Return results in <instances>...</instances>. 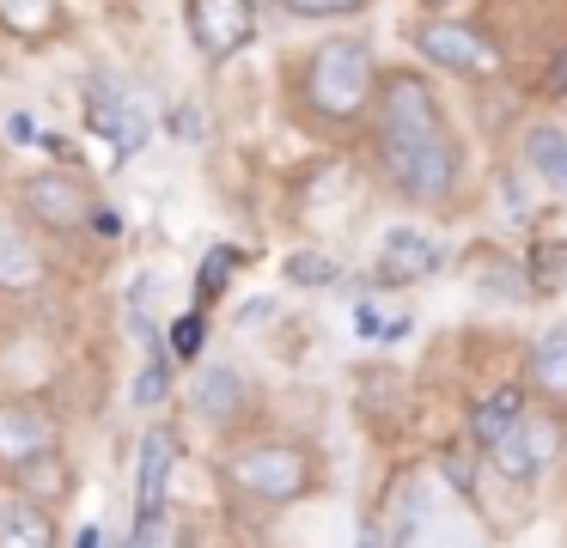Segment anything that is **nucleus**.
Segmentation results:
<instances>
[{"instance_id":"6ab92c4d","label":"nucleus","mask_w":567,"mask_h":548,"mask_svg":"<svg viewBox=\"0 0 567 548\" xmlns=\"http://www.w3.org/2000/svg\"><path fill=\"white\" fill-rule=\"evenodd\" d=\"M7 482L25 487V494H38V499H50V506H62V499L74 494V469H68L62 451H43V457H31L25 469H13Z\"/></svg>"},{"instance_id":"9d476101","label":"nucleus","mask_w":567,"mask_h":548,"mask_svg":"<svg viewBox=\"0 0 567 548\" xmlns=\"http://www.w3.org/2000/svg\"><path fill=\"white\" fill-rule=\"evenodd\" d=\"M43 451H62V414L43 396H7L0 402V475L25 469Z\"/></svg>"},{"instance_id":"2f4dec72","label":"nucleus","mask_w":567,"mask_h":548,"mask_svg":"<svg viewBox=\"0 0 567 548\" xmlns=\"http://www.w3.org/2000/svg\"><path fill=\"white\" fill-rule=\"evenodd\" d=\"M549 92H567V49L549 61Z\"/></svg>"},{"instance_id":"b1692460","label":"nucleus","mask_w":567,"mask_h":548,"mask_svg":"<svg viewBox=\"0 0 567 548\" xmlns=\"http://www.w3.org/2000/svg\"><path fill=\"white\" fill-rule=\"evenodd\" d=\"M293 19H360L372 0H281Z\"/></svg>"},{"instance_id":"5701e85b","label":"nucleus","mask_w":567,"mask_h":548,"mask_svg":"<svg viewBox=\"0 0 567 548\" xmlns=\"http://www.w3.org/2000/svg\"><path fill=\"white\" fill-rule=\"evenodd\" d=\"M336 256L330 250H293L287 256V287H336Z\"/></svg>"},{"instance_id":"dca6fc26","label":"nucleus","mask_w":567,"mask_h":548,"mask_svg":"<svg viewBox=\"0 0 567 548\" xmlns=\"http://www.w3.org/2000/svg\"><path fill=\"white\" fill-rule=\"evenodd\" d=\"M525 384H530V396L567 409V317H561V323H549L537 341H530V353H525Z\"/></svg>"},{"instance_id":"f03ea898","label":"nucleus","mask_w":567,"mask_h":548,"mask_svg":"<svg viewBox=\"0 0 567 548\" xmlns=\"http://www.w3.org/2000/svg\"><path fill=\"white\" fill-rule=\"evenodd\" d=\"M226 494L250 499V506H306L330 487V469H323V451L306 445L293 433H257V438H233L214 463Z\"/></svg>"},{"instance_id":"f257e3e1","label":"nucleus","mask_w":567,"mask_h":548,"mask_svg":"<svg viewBox=\"0 0 567 548\" xmlns=\"http://www.w3.org/2000/svg\"><path fill=\"white\" fill-rule=\"evenodd\" d=\"M384 61L372 49V37L360 31H330L293 61L287 92L306 128L318 134H360L372 122V97H379Z\"/></svg>"},{"instance_id":"a878e982","label":"nucleus","mask_w":567,"mask_h":548,"mask_svg":"<svg viewBox=\"0 0 567 548\" xmlns=\"http://www.w3.org/2000/svg\"><path fill=\"white\" fill-rule=\"evenodd\" d=\"M530 268H543V275H537L543 292L561 287V280H567V244H537V250H530Z\"/></svg>"},{"instance_id":"bb28decb","label":"nucleus","mask_w":567,"mask_h":548,"mask_svg":"<svg viewBox=\"0 0 567 548\" xmlns=\"http://www.w3.org/2000/svg\"><path fill=\"white\" fill-rule=\"evenodd\" d=\"M354 335L360 341H372V335H391V323H384V311L372 299H360V311H354Z\"/></svg>"},{"instance_id":"cd10ccee","label":"nucleus","mask_w":567,"mask_h":548,"mask_svg":"<svg viewBox=\"0 0 567 548\" xmlns=\"http://www.w3.org/2000/svg\"><path fill=\"white\" fill-rule=\"evenodd\" d=\"M165 128H172L177 141H202V110H196V104L172 110V116H165Z\"/></svg>"},{"instance_id":"c756f323","label":"nucleus","mask_w":567,"mask_h":548,"mask_svg":"<svg viewBox=\"0 0 567 548\" xmlns=\"http://www.w3.org/2000/svg\"><path fill=\"white\" fill-rule=\"evenodd\" d=\"M92 231H99V238H116V231H123V219H116V207H92Z\"/></svg>"},{"instance_id":"ddd939ff","label":"nucleus","mask_w":567,"mask_h":548,"mask_svg":"<svg viewBox=\"0 0 567 548\" xmlns=\"http://www.w3.org/2000/svg\"><path fill=\"white\" fill-rule=\"evenodd\" d=\"M177 457L184 438L172 421H153L135 445V511H165L172 506V482H177Z\"/></svg>"},{"instance_id":"4468645a","label":"nucleus","mask_w":567,"mask_h":548,"mask_svg":"<svg viewBox=\"0 0 567 548\" xmlns=\"http://www.w3.org/2000/svg\"><path fill=\"white\" fill-rule=\"evenodd\" d=\"M440 268H445V250H440V238H433V231H421V226H391V231L379 238L372 280H379V287H415V280L440 275Z\"/></svg>"},{"instance_id":"473e14b6","label":"nucleus","mask_w":567,"mask_h":548,"mask_svg":"<svg viewBox=\"0 0 567 548\" xmlns=\"http://www.w3.org/2000/svg\"><path fill=\"white\" fill-rule=\"evenodd\" d=\"M421 7H427V12H445V7H457V0H421Z\"/></svg>"},{"instance_id":"f8f14e48","label":"nucleus","mask_w":567,"mask_h":548,"mask_svg":"<svg viewBox=\"0 0 567 548\" xmlns=\"http://www.w3.org/2000/svg\"><path fill=\"white\" fill-rule=\"evenodd\" d=\"M189 414H196L202 426H214V433H226V426H238L250 414V402H257V390H250V378L238 372L233 360H196V372H189V390H184Z\"/></svg>"},{"instance_id":"7c9ffc66","label":"nucleus","mask_w":567,"mask_h":548,"mask_svg":"<svg viewBox=\"0 0 567 548\" xmlns=\"http://www.w3.org/2000/svg\"><path fill=\"white\" fill-rule=\"evenodd\" d=\"M269 311H275V299H250L245 311H238V323H245V329H257V323H269Z\"/></svg>"},{"instance_id":"c85d7f7f","label":"nucleus","mask_w":567,"mask_h":548,"mask_svg":"<svg viewBox=\"0 0 567 548\" xmlns=\"http://www.w3.org/2000/svg\"><path fill=\"white\" fill-rule=\"evenodd\" d=\"M7 134H13V141H43V128H38L31 110H13V116H7Z\"/></svg>"},{"instance_id":"4be33fe9","label":"nucleus","mask_w":567,"mask_h":548,"mask_svg":"<svg viewBox=\"0 0 567 548\" xmlns=\"http://www.w3.org/2000/svg\"><path fill=\"white\" fill-rule=\"evenodd\" d=\"M202 341H208V304H196V311L177 317L172 335H165V348H172L177 365H196L202 360Z\"/></svg>"},{"instance_id":"a211bd4d","label":"nucleus","mask_w":567,"mask_h":548,"mask_svg":"<svg viewBox=\"0 0 567 548\" xmlns=\"http://www.w3.org/2000/svg\"><path fill=\"white\" fill-rule=\"evenodd\" d=\"M518 153H525V165L537 170L549 189L567 195V128H555V122H530L525 141H518Z\"/></svg>"},{"instance_id":"393cba45","label":"nucleus","mask_w":567,"mask_h":548,"mask_svg":"<svg viewBox=\"0 0 567 548\" xmlns=\"http://www.w3.org/2000/svg\"><path fill=\"white\" fill-rule=\"evenodd\" d=\"M440 475L457 487V494L476 499V445H470V451H445V457H440Z\"/></svg>"},{"instance_id":"9b49d317","label":"nucleus","mask_w":567,"mask_h":548,"mask_svg":"<svg viewBox=\"0 0 567 548\" xmlns=\"http://www.w3.org/2000/svg\"><path fill=\"white\" fill-rule=\"evenodd\" d=\"M86 128L104 134V141L128 158V153L147 146L153 122H147V104H141L128 85H116L111 73H86Z\"/></svg>"},{"instance_id":"39448f33","label":"nucleus","mask_w":567,"mask_h":548,"mask_svg":"<svg viewBox=\"0 0 567 548\" xmlns=\"http://www.w3.org/2000/svg\"><path fill=\"white\" fill-rule=\"evenodd\" d=\"M561 445H567V426H561V414H555V402H549V409L518 414V426L488 451V463H494V475H501L506 487H537L543 475L561 463Z\"/></svg>"},{"instance_id":"0eeeda50","label":"nucleus","mask_w":567,"mask_h":548,"mask_svg":"<svg viewBox=\"0 0 567 548\" xmlns=\"http://www.w3.org/2000/svg\"><path fill=\"white\" fill-rule=\"evenodd\" d=\"M92 189L74 177V170H31L19 183V214L43 231V238H74V231H92Z\"/></svg>"},{"instance_id":"7ed1b4c3","label":"nucleus","mask_w":567,"mask_h":548,"mask_svg":"<svg viewBox=\"0 0 567 548\" xmlns=\"http://www.w3.org/2000/svg\"><path fill=\"white\" fill-rule=\"evenodd\" d=\"M379 177L409 207H452L470 177V146L457 128L440 134H372Z\"/></svg>"},{"instance_id":"2eb2a0df","label":"nucleus","mask_w":567,"mask_h":548,"mask_svg":"<svg viewBox=\"0 0 567 548\" xmlns=\"http://www.w3.org/2000/svg\"><path fill=\"white\" fill-rule=\"evenodd\" d=\"M62 542V524H55V506L25 487L0 494V548H55Z\"/></svg>"},{"instance_id":"423d86ee","label":"nucleus","mask_w":567,"mask_h":548,"mask_svg":"<svg viewBox=\"0 0 567 548\" xmlns=\"http://www.w3.org/2000/svg\"><path fill=\"white\" fill-rule=\"evenodd\" d=\"M367 128L372 134H440V128H452V116H445V104H440V92H433L427 73L384 68Z\"/></svg>"},{"instance_id":"412c9836","label":"nucleus","mask_w":567,"mask_h":548,"mask_svg":"<svg viewBox=\"0 0 567 548\" xmlns=\"http://www.w3.org/2000/svg\"><path fill=\"white\" fill-rule=\"evenodd\" d=\"M238 262H245V250L238 244H214L208 256H202V275H196V304H214L226 287H233Z\"/></svg>"},{"instance_id":"aec40b11","label":"nucleus","mask_w":567,"mask_h":548,"mask_svg":"<svg viewBox=\"0 0 567 548\" xmlns=\"http://www.w3.org/2000/svg\"><path fill=\"white\" fill-rule=\"evenodd\" d=\"M0 24L13 37H55L62 31V0H0Z\"/></svg>"},{"instance_id":"6e6552de","label":"nucleus","mask_w":567,"mask_h":548,"mask_svg":"<svg viewBox=\"0 0 567 548\" xmlns=\"http://www.w3.org/2000/svg\"><path fill=\"white\" fill-rule=\"evenodd\" d=\"M184 31L208 68H226L257 43V7L250 0H184Z\"/></svg>"},{"instance_id":"1a4fd4ad","label":"nucleus","mask_w":567,"mask_h":548,"mask_svg":"<svg viewBox=\"0 0 567 548\" xmlns=\"http://www.w3.org/2000/svg\"><path fill=\"white\" fill-rule=\"evenodd\" d=\"M55 280V262L43 250V231L25 214L0 207V299H38Z\"/></svg>"},{"instance_id":"f3484780","label":"nucleus","mask_w":567,"mask_h":548,"mask_svg":"<svg viewBox=\"0 0 567 548\" xmlns=\"http://www.w3.org/2000/svg\"><path fill=\"white\" fill-rule=\"evenodd\" d=\"M525 409H530V384H525V378H518V384L488 390V396H482L476 409H470V445H476L482 457H488V451L518 426V414H525Z\"/></svg>"},{"instance_id":"20e7f679","label":"nucleus","mask_w":567,"mask_h":548,"mask_svg":"<svg viewBox=\"0 0 567 548\" xmlns=\"http://www.w3.org/2000/svg\"><path fill=\"white\" fill-rule=\"evenodd\" d=\"M409 49H415L427 68L457 73V80H482V73L501 68V49H494L488 24L476 19H452V12H433V19L409 24Z\"/></svg>"}]
</instances>
